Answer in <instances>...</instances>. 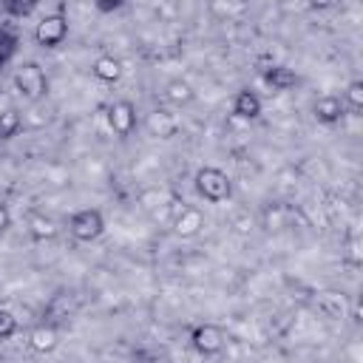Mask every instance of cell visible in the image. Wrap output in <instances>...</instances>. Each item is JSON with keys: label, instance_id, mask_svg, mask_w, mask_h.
<instances>
[{"label": "cell", "instance_id": "obj_1", "mask_svg": "<svg viewBox=\"0 0 363 363\" xmlns=\"http://www.w3.org/2000/svg\"><path fill=\"white\" fill-rule=\"evenodd\" d=\"M193 187H196L199 199L210 201V204H221V201L233 199V179L221 167H216V164L199 167L196 176H193Z\"/></svg>", "mask_w": 363, "mask_h": 363}, {"label": "cell", "instance_id": "obj_2", "mask_svg": "<svg viewBox=\"0 0 363 363\" xmlns=\"http://www.w3.org/2000/svg\"><path fill=\"white\" fill-rule=\"evenodd\" d=\"M14 88L26 102H40L48 94V77L40 62H23L14 71Z\"/></svg>", "mask_w": 363, "mask_h": 363}, {"label": "cell", "instance_id": "obj_3", "mask_svg": "<svg viewBox=\"0 0 363 363\" xmlns=\"http://www.w3.org/2000/svg\"><path fill=\"white\" fill-rule=\"evenodd\" d=\"M68 233H71L74 241H82V244L96 241V238L105 233V216H102V210H96V207H82V210L71 213V218H68Z\"/></svg>", "mask_w": 363, "mask_h": 363}, {"label": "cell", "instance_id": "obj_4", "mask_svg": "<svg viewBox=\"0 0 363 363\" xmlns=\"http://www.w3.org/2000/svg\"><path fill=\"white\" fill-rule=\"evenodd\" d=\"M65 37H68V17L62 14V9L45 14V17L34 26V40H37V45H43V48H57V45L65 43Z\"/></svg>", "mask_w": 363, "mask_h": 363}, {"label": "cell", "instance_id": "obj_5", "mask_svg": "<svg viewBox=\"0 0 363 363\" xmlns=\"http://www.w3.org/2000/svg\"><path fill=\"white\" fill-rule=\"evenodd\" d=\"M190 343H193V349H196L199 354L216 357V354L224 349L227 335H224V329H221L218 323H199V326L190 329Z\"/></svg>", "mask_w": 363, "mask_h": 363}, {"label": "cell", "instance_id": "obj_6", "mask_svg": "<svg viewBox=\"0 0 363 363\" xmlns=\"http://www.w3.org/2000/svg\"><path fill=\"white\" fill-rule=\"evenodd\" d=\"M105 119H108V128L125 139L136 130V105L130 99H113L105 108Z\"/></svg>", "mask_w": 363, "mask_h": 363}, {"label": "cell", "instance_id": "obj_7", "mask_svg": "<svg viewBox=\"0 0 363 363\" xmlns=\"http://www.w3.org/2000/svg\"><path fill=\"white\" fill-rule=\"evenodd\" d=\"M170 227H173V233H176L179 238H196V235L201 233V227H204V213H201V207L182 201V204L176 207L173 218H170Z\"/></svg>", "mask_w": 363, "mask_h": 363}, {"label": "cell", "instance_id": "obj_8", "mask_svg": "<svg viewBox=\"0 0 363 363\" xmlns=\"http://www.w3.org/2000/svg\"><path fill=\"white\" fill-rule=\"evenodd\" d=\"M145 128H147V133H150L153 139H173V136L179 133L182 125H179V116H176L173 111H167V108H156V111L147 113Z\"/></svg>", "mask_w": 363, "mask_h": 363}, {"label": "cell", "instance_id": "obj_9", "mask_svg": "<svg viewBox=\"0 0 363 363\" xmlns=\"http://www.w3.org/2000/svg\"><path fill=\"white\" fill-rule=\"evenodd\" d=\"M312 116L320 122V125H335L346 116V105L337 94H320L315 102H312Z\"/></svg>", "mask_w": 363, "mask_h": 363}, {"label": "cell", "instance_id": "obj_10", "mask_svg": "<svg viewBox=\"0 0 363 363\" xmlns=\"http://www.w3.org/2000/svg\"><path fill=\"white\" fill-rule=\"evenodd\" d=\"M162 96H164V102H167L170 108H187V105L196 102V88H193L187 79H182V77H173V79L164 82Z\"/></svg>", "mask_w": 363, "mask_h": 363}, {"label": "cell", "instance_id": "obj_11", "mask_svg": "<svg viewBox=\"0 0 363 363\" xmlns=\"http://www.w3.org/2000/svg\"><path fill=\"white\" fill-rule=\"evenodd\" d=\"M28 346H31V352H37V354H51V352H57V349H60V332H57V326H54V323H40V326H34V329L28 332Z\"/></svg>", "mask_w": 363, "mask_h": 363}, {"label": "cell", "instance_id": "obj_12", "mask_svg": "<svg viewBox=\"0 0 363 363\" xmlns=\"http://www.w3.org/2000/svg\"><path fill=\"white\" fill-rule=\"evenodd\" d=\"M261 96L250 88H241L235 96H233V116L235 119H244V122H252L261 116Z\"/></svg>", "mask_w": 363, "mask_h": 363}, {"label": "cell", "instance_id": "obj_13", "mask_svg": "<svg viewBox=\"0 0 363 363\" xmlns=\"http://www.w3.org/2000/svg\"><path fill=\"white\" fill-rule=\"evenodd\" d=\"M26 227H28V235L34 241H51L60 233V227L54 224V218H48L45 213H37V210H31L26 216Z\"/></svg>", "mask_w": 363, "mask_h": 363}, {"label": "cell", "instance_id": "obj_14", "mask_svg": "<svg viewBox=\"0 0 363 363\" xmlns=\"http://www.w3.org/2000/svg\"><path fill=\"white\" fill-rule=\"evenodd\" d=\"M122 62L113 57V54H99L94 62H91V74L99 79V82H119L122 79Z\"/></svg>", "mask_w": 363, "mask_h": 363}, {"label": "cell", "instance_id": "obj_15", "mask_svg": "<svg viewBox=\"0 0 363 363\" xmlns=\"http://www.w3.org/2000/svg\"><path fill=\"white\" fill-rule=\"evenodd\" d=\"M264 82H267L272 91H289V88H295L298 74H295L292 68H286V65H272V68H267Z\"/></svg>", "mask_w": 363, "mask_h": 363}, {"label": "cell", "instance_id": "obj_16", "mask_svg": "<svg viewBox=\"0 0 363 363\" xmlns=\"http://www.w3.org/2000/svg\"><path fill=\"white\" fill-rule=\"evenodd\" d=\"M340 99H343L346 111L360 113V111H363V79H352V82L346 85V91L340 94Z\"/></svg>", "mask_w": 363, "mask_h": 363}, {"label": "cell", "instance_id": "obj_17", "mask_svg": "<svg viewBox=\"0 0 363 363\" xmlns=\"http://www.w3.org/2000/svg\"><path fill=\"white\" fill-rule=\"evenodd\" d=\"M17 128H20V113H17V111H11V108H6V111L0 113V139L14 136V133H17Z\"/></svg>", "mask_w": 363, "mask_h": 363}, {"label": "cell", "instance_id": "obj_18", "mask_svg": "<svg viewBox=\"0 0 363 363\" xmlns=\"http://www.w3.org/2000/svg\"><path fill=\"white\" fill-rule=\"evenodd\" d=\"M17 332V315L6 306H0V340L3 337H11Z\"/></svg>", "mask_w": 363, "mask_h": 363}, {"label": "cell", "instance_id": "obj_19", "mask_svg": "<svg viewBox=\"0 0 363 363\" xmlns=\"http://www.w3.org/2000/svg\"><path fill=\"white\" fill-rule=\"evenodd\" d=\"M9 227H11V210H9L6 204H0V235H3Z\"/></svg>", "mask_w": 363, "mask_h": 363}]
</instances>
